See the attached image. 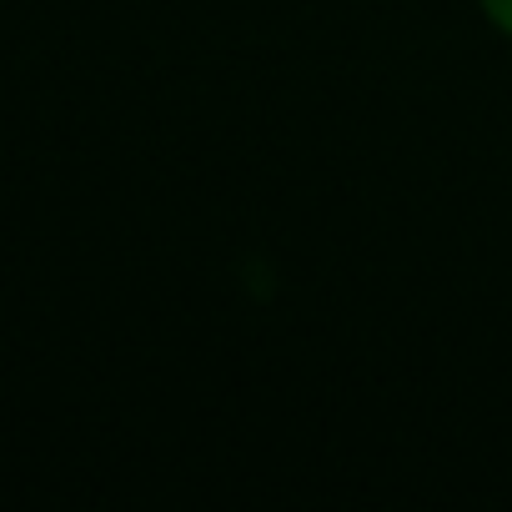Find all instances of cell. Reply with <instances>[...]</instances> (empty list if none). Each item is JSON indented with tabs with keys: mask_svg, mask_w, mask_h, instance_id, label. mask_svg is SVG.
Instances as JSON below:
<instances>
[{
	"mask_svg": "<svg viewBox=\"0 0 512 512\" xmlns=\"http://www.w3.org/2000/svg\"><path fill=\"white\" fill-rule=\"evenodd\" d=\"M482 6H487V16H492V21H497V26L512 36V0H482Z\"/></svg>",
	"mask_w": 512,
	"mask_h": 512,
	"instance_id": "cell-1",
	"label": "cell"
}]
</instances>
